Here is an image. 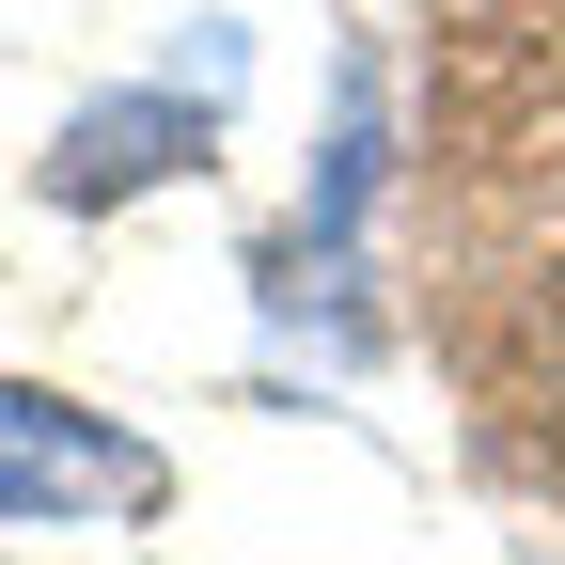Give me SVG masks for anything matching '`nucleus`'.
I'll return each mask as SVG.
<instances>
[{"instance_id":"obj_1","label":"nucleus","mask_w":565,"mask_h":565,"mask_svg":"<svg viewBox=\"0 0 565 565\" xmlns=\"http://www.w3.org/2000/svg\"><path fill=\"white\" fill-rule=\"evenodd\" d=\"M141 503H158V440L0 377V519H141Z\"/></svg>"},{"instance_id":"obj_2","label":"nucleus","mask_w":565,"mask_h":565,"mask_svg":"<svg viewBox=\"0 0 565 565\" xmlns=\"http://www.w3.org/2000/svg\"><path fill=\"white\" fill-rule=\"evenodd\" d=\"M189 158H204V95H189V79H141V95H95L79 126L47 141V204L95 221V204H141V189L189 173Z\"/></svg>"}]
</instances>
